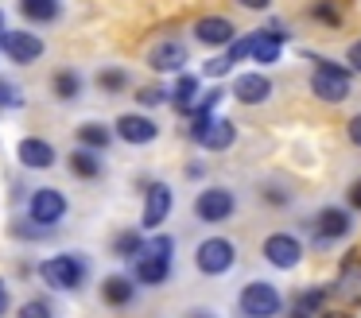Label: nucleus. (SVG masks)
Returning <instances> with one entry per match:
<instances>
[{
	"label": "nucleus",
	"instance_id": "3",
	"mask_svg": "<svg viewBox=\"0 0 361 318\" xmlns=\"http://www.w3.org/2000/svg\"><path fill=\"white\" fill-rule=\"evenodd\" d=\"M350 66H342V62H319L311 74V93L319 101H326V105H338V101L350 97Z\"/></svg>",
	"mask_w": 361,
	"mask_h": 318
},
{
	"label": "nucleus",
	"instance_id": "22",
	"mask_svg": "<svg viewBox=\"0 0 361 318\" xmlns=\"http://www.w3.org/2000/svg\"><path fill=\"white\" fill-rule=\"evenodd\" d=\"M82 90H86V78H82L74 66H63V70L51 74V93H55L59 101H78Z\"/></svg>",
	"mask_w": 361,
	"mask_h": 318
},
{
	"label": "nucleus",
	"instance_id": "6",
	"mask_svg": "<svg viewBox=\"0 0 361 318\" xmlns=\"http://www.w3.org/2000/svg\"><path fill=\"white\" fill-rule=\"evenodd\" d=\"M233 209H237V198H233V190H226V186H206V190H198V198H195V217L202 225L229 221Z\"/></svg>",
	"mask_w": 361,
	"mask_h": 318
},
{
	"label": "nucleus",
	"instance_id": "31",
	"mask_svg": "<svg viewBox=\"0 0 361 318\" xmlns=\"http://www.w3.org/2000/svg\"><path fill=\"white\" fill-rule=\"evenodd\" d=\"M322 302H326V287H314V291H303V295H299V299H295V314H307V318H311V314H322Z\"/></svg>",
	"mask_w": 361,
	"mask_h": 318
},
{
	"label": "nucleus",
	"instance_id": "46",
	"mask_svg": "<svg viewBox=\"0 0 361 318\" xmlns=\"http://www.w3.org/2000/svg\"><path fill=\"white\" fill-rule=\"evenodd\" d=\"M288 318H307V314H295V310H291V314H288Z\"/></svg>",
	"mask_w": 361,
	"mask_h": 318
},
{
	"label": "nucleus",
	"instance_id": "12",
	"mask_svg": "<svg viewBox=\"0 0 361 318\" xmlns=\"http://www.w3.org/2000/svg\"><path fill=\"white\" fill-rule=\"evenodd\" d=\"M16 159L24 163L27 171H51L59 159V152H55V144L43 140V136H24L16 144Z\"/></svg>",
	"mask_w": 361,
	"mask_h": 318
},
{
	"label": "nucleus",
	"instance_id": "29",
	"mask_svg": "<svg viewBox=\"0 0 361 318\" xmlns=\"http://www.w3.org/2000/svg\"><path fill=\"white\" fill-rule=\"evenodd\" d=\"M171 101V90H164V85H140L136 90V105L140 109H159Z\"/></svg>",
	"mask_w": 361,
	"mask_h": 318
},
{
	"label": "nucleus",
	"instance_id": "45",
	"mask_svg": "<svg viewBox=\"0 0 361 318\" xmlns=\"http://www.w3.org/2000/svg\"><path fill=\"white\" fill-rule=\"evenodd\" d=\"M0 47H4V12H0Z\"/></svg>",
	"mask_w": 361,
	"mask_h": 318
},
{
	"label": "nucleus",
	"instance_id": "25",
	"mask_svg": "<svg viewBox=\"0 0 361 318\" xmlns=\"http://www.w3.org/2000/svg\"><path fill=\"white\" fill-rule=\"evenodd\" d=\"M195 101H198V78L195 74H179L175 78V90H171V105L179 109L183 116L195 113Z\"/></svg>",
	"mask_w": 361,
	"mask_h": 318
},
{
	"label": "nucleus",
	"instance_id": "24",
	"mask_svg": "<svg viewBox=\"0 0 361 318\" xmlns=\"http://www.w3.org/2000/svg\"><path fill=\"white\" fill-rule=\"evenodd\" d=\"M334 291L350 302H361V256H350V260L342 264V276H338Z\"/></svg>",
	"mask_w": 361,
	"mask_h": 318
},
{
	"label": "nucleus",
	"instance_id": "43",
	"mask_svg": "<svg viewBox=\"0 0 361 318\" xmlns=\"http://www.w3.org/2000/svg\"><path fill=\"white\" fill-rule=\"evenodd\" d=\"M187 318H214V310L210 307H195V310H187Z\"/></svg>",
	"mask_w": 361,
	"mask_h": 318
},
{
	"label": "nucleus",
	"instance_id": "9",
	"mask_svg": "<svg viewBox=\"0 0 361 318\" xmlns=\"http://www.w3.org/2000/svg\"><path fill=\"white\" fill-rule=\"evenodd\" d=\"M190 51L183 39H164V43H156L148 51V66L156 70V74H183V66H187Z\"/></svg>",
	"mask_w": 361,
	"mask_h": 318
},
{
	"label": "nucleus",
	"instance_id": "39",
	"mask_svg": "<svg viewBox=\"0 0 361 318\" xmlns=\"http://www.w3.org/2000/svg\"><path fill=\"white\" fill-rule=\"evenodd\" d=\"M345 202H350V209H361V178H353L350 190H345Z\"/></svg>",
	"mask_w": 361,
	"mask_h": 318
},
{
	"label": "nucleus",
	"instance_id": "30",
	"mask_svg": "<svg viewBox=\"0 0 361 318\" xmlns=\"http://www.w3.org/2000/svg\"><path fill=\"white\" fill-rule=\"evenodd\" d=\"M311 20L326 23V27H338V23H342V8H338V0H314V4H311Z\"/></svg>",
	"mask_w": 361,
	"mask_h": 318
},
{
	"label": "nucleus",
	"instance_id": "10",
	"mask_svg": "<svg viewBox=\"0 0 361 318\" xmlns=\"http://www.w3.org/2000/svg\"><path fill=\"white\" fill-rule=\"evenodd\" d=\"M113 132H117V140H125V144H152V140L159 136V124L152 121L148 113H121L117 124H113Z\"/></svg>",
	"mask_w": 361,
	"mask_h": 318
},
{
	"label": "nucleus",
	"instance_id": "23",
	"mask_svg": "<svg viewBox=\"0 0 361 318\" xmlns=\"http://www.w3.org/2000/svg\"><path fill=\"white\" fill-rule=\"evenodd\" d=\"M144 248H148L144 229H121L117 237H113V256H117V260H140Z\"/></svg>",
	"mask_w": 361,
	"mask_h": 318
},
{
	"label": "nucleus",
	"instance_id": "38",
	"mask_svg": "<svg viewBox=\"0 0 361 318\" xmlns=\"http://www.w3.org/2000/svg\"><path fill=\"white\" fill-rule=\"evenodd\" d=\"M345 66L361 74V39H357V43H350V51H345Z\"/></svg>",
	"mask_w": 361,
	"mask_h": 318
},
{
	"label": "nucleus",
	"instance_id": "44",
	"mask_svg": "<svg viewBox=\"0 0 361 318\" xmlns=\"http://www.w3.org/2000/svg\"><path fill=\"white\" fill-rule=\"evenodd\" d=\"M322 318H350V314H342V310H322Z\"/></svg>",
	"mask_w": 361,
	"mask_h": 318
},
{
	"label": "nucleus",
	"instance_id": "26",
	"mask_svg": "<svg viewBox=\"0 0 361 318\" xmlns=\"http://www.w3.org/2000/svg\"><path fill=\"white\" fill-rule=\"evenodd\" d=\"M20 12L32 23H55L63 16V0H20Z\"/></svg>",
	"mask_w": 361,
	"mask_h": 318
},
{
	"label": "nucleus",
	"instance_id": "14",
	"mask_svg": "<svg viewBox=\"0 0 361 318\" xmlns=\"http://www.w3.org/2000/svg\"><path fill=\"white\" fill-rule=\"evenodd\" d=\"M311 225H314V240H319V245H330V240H342L345 233L353 229L350 214H345V209H338V206L319 209V217H314Z\"/></svg>",
	"mask_w": 361,
	"mask_h": 318
},
{
	"label": "nucleus",
	"instance_id": "5",
	"mask_svg": "<svg viewBox=\"0 0 361 318\" xmlns=\"http://www.w3.org/2000/svg\"><path fill=\"white\" fill-rule=\"evenodd\" d=\"M237 264V245L226 237H206L202 245L195 248V268L202 276H226Z\"/></svg>",
	"mask_w": 361,
	"mask_h": 318
},
{
	"label": "nucleus",
	"instance_id": "36",
	"mask_svg": "<svg viewBox=\"0 0 361 318\" xmlns=\"http://www.w3.org/2000/svg\"><path fill=\"white\" fill-rule=\"evenodd\" d=\"M202 74H206V78H221V74H229V59H226V54H221V59H210V62L202 66Z\"/></svg>",
	"mask_w": 361,
	"mask_h": 318
},
{
	"label": "nucleus",
	"instance_id": "35",
	"mask_svg": "<svg viewBox=\"0 0 361 318\" xmlns=\"http://www.w3.org/2000/svg\"><path fill=\"white\" fill-rule=\"evenodd\" d=\"M148 252H156V256H175V237H167V233H156V237L148 240Z\"/></svg>",
	"mask_w": 361,
	"mask_h": 318
},
{
	"label": "nucleus",
	"instance_id": "33",
	"mask_svg": "<svg viewBox=\"0 0 361 318\" xmlns=\"http://www.w3.org/2000/svg\"><path fill=\"white\" fill-rule=\"evenodd\" d=\"M252 54V35H237L233 43L226 47V59H229V66H237V62H245Z\"/></svg>",
	"mask_w": 361,
	"mask_h": 318
},
{
	"label": "nucleus",
	"instance_id": "41",
	"mask_svg": "<svg viewBox=\"0 0 361 318\" xmlns=\"http://www.w3.org/2000/svg\"><path fill=\"white\" fill-rule=\"evenodd\" d=\"M237 4H241V8H249V12H264V8L272 4V0H237Z\"/></svg>",
	"mask_w": 361,
	"mask_h": 318
},
{
	"label": "nucleus",
	"instance_id": "32",
	"mask_svg": "<svg viewBox=\"0 0 361 318\" xmlns=\"http://www.w3.org/2000/svg\"><path fill=\"white\" fill-rule=\"evenodd\" d=\"M24 105V97H20V85L8 82V78H0V113H12V109Z\"/></svg>",
	"mask_w": 361,
	"mask_h": 318
},
{
	"label": "nucleus",
	"instance_id": "34",
	"mask_svg": "<svg viewBox=\"0 0 361 318\" xmlns=\"http://www.w3.org/2000/svg\"><path fill=\"white\" fill-rule=\"evenodd\" d=\"M12 233H16V237H24V240H47L51 237V229H43V225H27V221H16L12 225Z\"/></svg>",
	"mask_w": 361,
	"mask_h": 318
},
{
	"label": "nucleus",
	"instance_id": "40",
	"mask_svg": "<svg viewBox=\"0 0 361 318\" xmlns=\"http://www.w3.org/2000/svg\"><path fill=\"white\" fill-rule=\"evenodd\" d=\"M345 128H350V144H357V147H361V113H353Z\"/></svg>",
	"mask_w": 361,
	"mask_h": 318
},
{
	"label": "nucleus",
	"instance_id": "4",
	"mask_svg": "<svg viewBox=\"0 0 361 318\" xmlns=\"http://www.w3.org/2000/svg\"><path fill=\"white\" fill-rule=\"evenodd\" d=\"M237 307H241L245 318H276L283 310V299L280 291H276L272 283H264V279H252V283L241 287V299H237Z\"/></svg>",
	"mask_w": 361,
	"mask_h": 318
},
{
	"label": "nucleus",
	"instance_id": "19",
	"mask_svg": "<svg viewBox=\"0 0 361 318\" xmlns=\"http://www.w3.org/2000/svg\"><path fill=\"white\" fill-rule=\"evenodd\" d=\"M233 97L241 105H264L272 97V82L264 74H241V78H233Z\"/></svg>",
	"mask_w": 361,
	"mask_h": 318
},
{
	"label": "nucleus",
	"instance_id": "15",
	"mask_svg": "<svg viewBox=\"0 0 361 318\" xmlns=\"http://www.w3.org/2000/svg\"><path fill=\"white\" fill-rule=\"evenodd\" d=\"M136 279L133 276H125V271H113V276H105L102 279V302L105 307H113V310H125V307H133L136 302Z\"/></svg>",
	"mask_w": 361,
	"mask_h": 318
},
{
	"label": "nucleus",
	"instance_id": "11",
	"mask_svg": "<svg viewBox=\"0 0 361 318\" xmlns=\"http://www.w3.org/2000/svg\"><path fill=\"white\" fill-rule=\"evenodd\" d=\"M0 51L8 54L16 66H32L35 59H43V39L39 35H32V31H4V47Z\"/></svg>",
	"mask_w": 361,
	"mask_h": 318
},
{
	"label": "nucleus",
	"instance_id": "37",
	"mask_svg": "<svg viewBox=\"0 0 361 318\" xmlns=\"http://www.w3.org/2000/svg\"><path fill=\"white\" fill-rule=\"evenodd\" d=\"M8 310H12V287H8V279L0 276V318L8 314Z\"/></svg>",
	"mask_w": 361,
	"mask_h": 318
},
{
	"label": "nucleus",
	"instance_id": "13",
	"mask_svg": "<svg viewBox=\"0 0 361 318\" xmlns=\"http://www.w3.org/2000/svg\"><path fill=\"white\" fill-rule=\"evenodd\" d=\"M133 279L140 287H164L171 279V256H156L144 248L140 260H133Z\"/></svg>",
	"mask_w": 361,
	"mask_h": 318
},
{
	"label": "nucleus",
	"instance_id": "8",
	"mask_svg": "<svg viewBox=\"0 0 361 318\" xmlns=\"http://www.w3.org/2000/svg\"><path fill=\"white\" fill-rule=\"evenodd\" d=\"M264 260L272 264V268L288 271L295 268L299 260H303V245H299V237H291V233H272V237H264Z\"/></svg>",
	"mask_w": 361,
	"mask_h": 318
},
{
	"label": "nucleus",
	"instance_id": "18",
	"mask_svg": "<svg viewBox=\"0 0 361 318\" xmlns=\"http://www.w3.org/2000/svg\"><path fill=\"white\" fill-rule=\"evenodd\" d=\"M283 43H288V35H283L280 27H268V31H252V62H260V66H272L276 59H280Z\"/></svg>",
	"mask_w": 361,
	"mask_h": 318
},
{
	"label": "nucleus",
	"instance_id": "17",
	"mask_svg": "<svg viewBox=\"0 0 361 318\" xmlns=\"http://www.w3.org/2000/svg\"><path fill=\"white\" fill-rule=\"evenodd\" d=\"M66 167H71V175L82 178V183H97V178L105 175L102 152H90V147H74V152L66 155Z\"/></svg>",
	"mask_w": 361,
	"mask_h": 318
},
{
	"label": "nucleus",
	"instance_id": "16",
	"mask_svg": "<svg viewBox=\"0 0 361 318\" xmlns=\"http://www.w3.org/2000/svg\"><path fill=\"white\" fill-rule=\"evenodd\" d=\"M195 39L202 47H229L237 39V31L226 16H202V20H195Z\"/></svg>",
	"mask_w": 361,
	"mask_h": 318
},
{
	"label": "nucleus",
	"instance_id": "7",
	"mask_svg": "<svg viewBox=\"0 0 361 318\" xmlns=\"http://www.w3.org/2000/svg\"><path fill=\"white\" fill-rule=\"evenodd\" d=\"M171 206H175V194L167 183H152L144 190V214H140V229L144 233H156L159 225L171 217Z\"/></svg>",
	"mask_w": 361,
	"mask_h": 318
},
{
	"label": "nucleus",
	"instance_id": "1",
	"mask_svg": "<svg viewBox=\"0 0 361 318\" xmlns=\"http://www.w3.org/2000/svg\"><path fill=\"white\" fill-rule=\"evenodd\" d=\"M39 279L51 291H82L90 279V260L82 252H55L39 264Z\"/></svg>",
	"mask_w": 361,
	"mask_h": 318
},
{
	"label": "nucleus",
	"instance_id": "20",
	"mask_svg": "<svg viewBox=\"0 0 361 318\" xmlns=\"http://www.w3.org/2000/svg\"><path fill=\"white\" fill-rule=\"evenodd\" d=\"M237 140V124L226 121V116H210V124H206V132L195 140L198 147H206V152H226L229 144Z\"/></svg>",
	"mask_w": 361,
	"mask_h": 318
},
{
	"label": "nucleus",
	"instance_id": "42",
	"mask_svg": "<svg viewBox=\"0 0 361 318\" xmlns=\"http://www.w3.org/2000/svg\"><path fill=\"white\" fill-rule=\"evenodd\" d=\"M264 198L272 202V206H288V194H280V190H264Z\"/></svg>",
	"mask_w": 361,
	"mask_h": 318
},
{
	"label": "nucleus",
	"instance_id": "27",
	"mask_svg": "<svg viewBox=\"0 0 361 318\" xmlns=\"http://www.w3.org/2000/svg\"><path fill=\"white\" fill-rule=\"evenodd\" d=\"M94 82H97V90H102V93L117 97V93H125L128 85H133V74H128L125 66H102V70H97Z\"/></svg>",
	"mask_w": 361,
	"mask_h": 318
},
{
	"label": "nucleus",
	"instance_id": "21",
	"mask_svg": "<svg viewBox=\"0 0 361 318\" xmlns=\"http://www.w3.org/2000/svg\"><path fill=\"white\" fill-rule=\"evenodd\" d=\"M74 136H78V147H90V152H109V144L117 140V132L109 128V124L102 121H82L78 128H74Z\"/></svg>",
	"mask_w": 361,
	"mask_h": 318
},
{
	"label": "nucleus",
	"instance_id": "28",
	"mask_svg": "<svg viewBox=\"0 0 361 318\" xmlns=\"http://www.w3.org/2000/svg\"><path fill=\"white\" fill-rule=\"evenodd\" d=\"M16 318H55V307H51V299L32 295V299H24L16 307Z\"/></svg>",
	"mask_w": 361,
	"mask_h": 318
},
{
	"label": "nucleus",
	"instance_id": "2",
	"mask_svg": "<svg viewBox=\"0 0 361 318\" xmlns=\"http://www.w3.org/2000/svg\"><path fill=\"white\" fill-rule=\"evenodd\" d=\"M71 214V202L59 186H35L32 198H27V221L43 225V229H55L63 225V217Z\"/></svg>",
	"mask_w": 361,
	"mask_h": 318
}]
</instances>
